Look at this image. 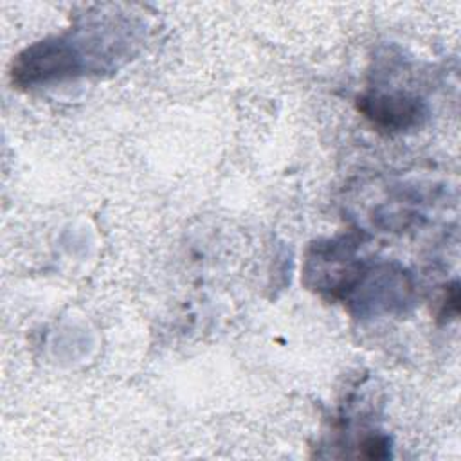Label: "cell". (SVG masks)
Returning a JSON list of instances; mask_svg holds the SVG:
<instances>
[{
  "label": "cell",
  "mask_w": 461,
  "mask_h": 461,
  "mask_svg": "<svg viewBox=\"0 0 461 461\" xmlns=\"http://www.w3.org/2000/svg\"><path fill=\"white\" fill-rule=\"evenodd\" d=\"M358 112L380 131L400 133L418 128L425 119L420 97L403 92H369L357 97Z\"/></svg>",
  "instance_id": "obj_2"
},
{
  "label": "cell",
  "mask_w": 461,
  "mask_h": 461,
  "mask_svg": "<svg viewBox=\"0 0 461 461\" xmlns=\"http://www.w3.org/2000/svg\"><path fill=\"white\" fill-rule=\"evenodd\" d=\"M457 310H459V288H457V283L454 281L452 285L447 286L445 290V297H443V306H441V317L443 319H450V317H456L457 315Z\"/></svg>",
  "instance_id": "obj_4"
},
{
  "label": "cell",
  "mask_w": 461,
  "mask_h": 461,
  "mask_svg": "<svg viewBox=\"0 0 461 461\" xmlns=\"http://www.w3.org/2000/svg\"><path fill=\"white\" fill-rule=\"evenodd\" d=\"M360 456L367 459H385L391 456V441L387 436L371 434L360 443Z\"/></svg>",
  "instance_id": "obj_3"
},
{
  "label": "cell",
  "mask_w": 461,
  "mask_h": 461,
  "mask_svg": "<svg viewBox=\"0 0 461 461\" xmlns=\"http://www.w3.org/2000/svg\"><path fill=\"white\" fill-rule=\"evenodd\" d=\"M83 54L67 38H49L23 49L13 61L11 77L18 88L70 79L83 70Z\"/></svg>",
  "instance_id": "obj_1"
}]
</instances>
